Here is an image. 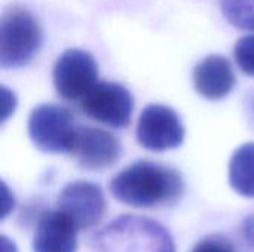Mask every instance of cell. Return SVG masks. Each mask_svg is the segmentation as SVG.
Wrapping results in <instances>:
<instances>
[{
	"instance_id": "1",
	"label": "cell",
	"mask_w": 254,
	"mask_h": 252,
	"mask_svg": "<svg viewBox=\"0 0 254 252\" xmlns=\"http://www.w3.org/2000/svg\"><path fill=\"white\" fill-rule=\"evenodd\" d=\"M110 192L116 201L125 205L155 208L176 203L185 192V183L173 168L138 160L113 177Z\"/></svg>"
},
{
	"instance_id": "2",
	"label": "cell",
	"mask_w": 254,
	"mask_h": 252,
	"mask_svg": "<svg viewBox=\"0 0 254 252\" xmlns=\"http://www.w3.org/2000/svg\"><path fill=\"white\" fill-rule=\"evenodd\" d=\"M98 252H176L170 232L158 221L122 215L110 221L95 235Z\"/></svg>"
},
{
	"instance_id": "3",
	"label": "cell",
	"mask_w": 254,
	"mask_h": 252,
	"mask_svg": "<svg viewBox=\"0 0 254 252\" xmlns=\"http://www.w3.org/2000/svg\"><path fill=\"white\" fill-rule=\"evenodd\" d=\"M43 42L42 28L34 15L21 6L3 10L0 19V65L19 68L39 52Z\"/></svg>"
},
{
	"instance_id": "4",
	"label": "cell",
	"mask_w": 254,
	"mask_h": 252,
	"mask_svg": "<svg viewBox=\"0 0 254 252\" xmlns=\"http://www.w3.org/2000/svg\"><path fill=\"white\" fill-rule=\"evenodd\" d=\"M77 126L73 114L58 104H40L28 117V135L33 144L45 153L71 154Z\"/></svg>"
},
{
	"instance_id": "5",
	"label": "cell",
	"mask_w": 254,
	"mask_h": 252,
	"mask_svg": "<svg viewBox=\"0 0 254 252\" xmlns=\"http://www.w3.org/2000/svg\"><path fill=\"white\" fill-rule=\"evenodd\" d=\"M52 79L55 91L63 100L82 101L98 83L97 61L86 50L67 49L58 56Z\"/></svg>"
},
{
	"instance_id": "6",
	"label": "cell",
	"mask_w": 254,
	"mask_h": 252,
	"mask_svg": "<svg viewBox=\"0 0 254 252\" xmlns=\"http://www.w3.org/2000/svg\"><path fill=\"white\" fill-rule=\"evenodd\" d=\"M137 140L150 151L177 149L185 140V126L180 116L168 105L149 104L137 123Z\"/></svg>"
},
{
	"instance_id": "7",
	"label": "cell",
	"mask_w": 254,
	"mask_h": 252,
	"mask_svg": "<svg viewBox=\"0 0 254 252\" xmlns=\"http://www.w3.org/2000/svg\"><path fill=\"white\" fill-rule=\"evenodd\" d=\"M83 113L94 120L112 128L129 125L134 100L131 92L121 83L98 82L80 101Z\"/></svg>"
},
{
	"instance_id": "8",
	"label": "cell",
	"mask_w": 254,
	"mask_h": 252,
	"mask_svg": "<svg viewBox=\"0 0 254 252\" xmlns=\"http://www.w3.org/2000/svg\"><path fill=\"white\" fill-rule=\"evenodd\" d=\"M107 203L101 187L89 181L68 183L58 196V211H61L77 230H86L97 226Z\"/></svg>"
},
{
	"instance_id": "9",
	"label": "cell",
	"mask_w": 254,
	"mask_h": 252,
	"mask_svg": "<svg viewBox=\"0 0 254 252\" xmlns=\"http://www.w3.org/2000/svg\"><path fill=\"white\" fill-rule=\"evenodd\" d=\"M121 143L118 138L100 128L77 126L71 156L86 169H104L121 157Z\"/></svg>"
},
{
	"instance_id": "10",
	"label": "cell",
	"mask_w": 254,
	"mask_h": 252,
	"mask_svg": "<svg viewBox=\"0 0 254 252\" xmlns=\"http://www.w3.org/2000/svg\"><path fill=\"white\" fill-rule=\"evenodd\" d=\"M76 226L58 209L40 215L34 236L33 252H76Z\"/></svg>"
},
{
	"instance_id": "11",
	"label": "cell",
	"mask_w": 254,
	"mask_h": 252,
	"mask_svg": "<svg viewBox=\"0 0 254 252\" xmlns=\"http://www.w3.org/2000/svg\"><path fill=\"white\" fill-rule=\"evenodd\" d=\"M193 85L196 92L211 101L222 100L235 86V73L228 58L210 55L193 68Z\"/></svg>"
},
{
	"instance_id": "12",
	"label": "cell",
	"mask_w": 254,
	"mask_h": 252,
	"mask_svg": "<svg viewBox=\"0 0 254 252\" xmlns=\"http://www.w3.org/2000/svg\"><path fill=\"white\" fill-rule=\"evenodd\" d=\"M229 184L244 198H254V143L243 144L229 162Z\"/></svg>"
},
{
	"instance_id": "13",
	"label": "cell",
	"mask_w": 254,
	"mask_h": 252,
	"mask_svg": "<svg viewBox=\"0 0 254 252\" xmlns=\"http://www.w3.org/2000/svg\"><path fill=\"white\" fill-rule=\"evenodd\" d=\"M219 4L229 24L254 31V0H219Z\"/></svg>"
},
{
	"instance_id": "14",
	"label": "cell",
	"mask_w": 254,
	"mask_h": 252,
	"mask_svg": "<svg viewBox=\"0 0 254 252\" xmlns=\"http://www.w3.org/2000/svg\"><path fill=\"white\" fill-rule=\"evenodd\" d=\"M234 55L238 67L247 76L254 77V34L244 36L237 42Z\"/></svg>"
},
{
	"instance_id": "15",
	"label": "cell",
	"mask_w": 254,
	"mask_h": 252,
	"mask_svg": "<svg viewBox=\"0 0 254 252\" xmlns=\"http://www.w3.org/2000/svg\"><path fill=\"white\" fill-rule=\"evenodd\" d=\"M190 252H235L232 242L222 235H211L201 239Z\"/></svg>"
},
{
	"instance_id": "16",
	"label": "cell",
	"mask_w": 254,
	"mask_h": 252,
	"mask_svg": "<svg viewBox=\"0 0 254 252\" xmlns=\"http://www.w3.org/2000/svg\"><path fill=\"white\" fill-rule=\"evenodd\" d=\"M1 94H3V116H1V122H4L15 110L16 105V100L12 91H9L7 88H1Z\"/></svg>"
},
{
	"instance_id": "17",
	"label": "cell",
	"mask_w": 254,
	"mask_h": 252,
	"mask_svg": "<svg viewBox=\"0 0 254 252\" xmlns=\"http://www.w3.org/2000/svg\"><path fill=\"white\" fill-rule=\"evenodd\" d=\"M244 110H246V116H247V120H249L250 128L254 129V88L247 94V97H246Z\"/></svg>"
},
{
	"instance_id": "18",
	"label": "cell",
	"mask_w": 254,
	"mask_h": 252,
	"mask_svg": "<svg viewBox=\"0 0 254 252\" xmlns=\"http://www.w3.org/2000/svg\"><path fill=\"white\" fill-rule=\"evenodd\" d=\"M243 233L246 239L254 247V214L249 215L243 223Z\"/></svg>"
},
{
	"instance_id": "19",
	"label": "cell",
	"mask_w": 254,
	"mask_h": 252,
	"mask_svg": "<svg viewBox=\"0 0 254 252\" xmlns=\"http://www.w3.org/2000/svg\"><path fill=\"white\" fill-rule=\"evenodd\" d=\"M10 193H9V190H7V187H6V184H3V212H1V218H4V217H7V214H9V211L13 208V199H7V196H9Z\"/></svg>"
},
{
	"instance_id": "20",
	"label": "cell",
	"mask_w": 254,
	"mask_h": 252,
	"mask_svg": "<svg viewBox=\"0 0 254 252\" xmlns=\"http://www.w3.org/2000/svg\"><path fill=\"white\" fill-rule=\"evenodd\" d=\"M0 239H1L0 241L1 242V252H18L15 248V244L10 242L6 236H1Z\"/></svg>"
}]
</instances>
